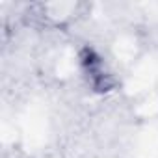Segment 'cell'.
Here are the masks:
<instances>
[{"label": "cell", "mask_w": 158, "mask_h": 158, "mask_svg": "<svg viewBox=\"0 0 158 158\" xmlns=\"http://www.w3.org/2000/svg\"><path fill=\"white\" fill-rule=\"evenodd\" d=\"M80 63L84 69V76L88 78V84L95 91H110L114 88V78L112 73L108 71L104 60L93 50V48H84L80 54Z\"/></svg>", "instance_id": "obj_1"}]
</instances>
